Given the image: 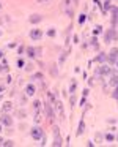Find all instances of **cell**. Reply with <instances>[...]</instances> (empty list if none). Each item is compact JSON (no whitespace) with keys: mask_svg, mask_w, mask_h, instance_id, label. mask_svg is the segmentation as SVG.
Masks as SVG:
<instances>
[{"mask_svg":"<svg viewBox=\"0 0 118 147\" xmlns=\"http://www.w3.org/2000/svg\"><path fill=\"white\" fill-rule=\"evenodd\" d=\"M47 35L51 36V38H54V36L57 35V32H55V29H51V30H49V32H47Z\"/></svg>","mask_w":118,"mask_h":147,"instance_id":"23","label":"cell"},{"mask_svg":"<svg viewBox=\"0 0 118 147\" xmlns=\"http://www.w3.org/2000/svg\"><path fill=\"white\" fill-rule=\"evenodd\" d=\"M27 71H33V65H32V63L27 65Z\"/></svg>","mask_w":118,"mask_h":147,"instance_id":"29","label":"cell"},{"mask_svg":"<svg viewBox=\"0 0 118 147\" xmlns=\"http://www.w3.org/2000/svg\"><path fill=\"white\" fill-rule=\"evenodd\" d=\"M95 60H96V62H101V63H102V62H105V55H104V54H101V55H98V57H96Z\"/></svg>","mask_w":118,"mask_h":147,"instance_id":"21","label":"cell"},{"mask_svg":"<svg viewBox=\"0 0 118 147\" xmlns=\"http://www.w3.org/2000/svg\"><path fill=\"white\" fill-rule=\"evenodd\" d=\"M98 74H101V76H105V74H112V68L109 67V65H101V67L98 68Z\"/></svg>","mask_w":118,"mask_h":147,"instance_id":"8","label":"cell"},{"mask_svg":"<svg viewBox=\"0 0 118 147\" xmlns=\"http://www.w3.org/2000/svg\"><path fill=\"white\" fill-rule=\"evenodd\" d=\"M33 108H35V111L38 112V111H39V108H41V101H38V100H36V101L33 103Z\"/></svg>","mask_w":118,"mask_h":147,"instance_id":"20","label":"cell"},{"mask_svg":"<svg viewBox=\"0 0 118 147\" xmlns=\"http://www.w3.org/2000/svg\"><path fill=\"white\" fill-rule=\"evenodd\" d=\"M115 139V136L113 134H110V133H107L105 134V141H109V142H110V141H113Z\"/></svg>","mask_w":118,"mask_h":147,"instance_id":"22","label":"cell"},{"mask_svg":"<svg viewBox=\"0 0 118 147\" xmlns=\"http://www.w3.org/2000/svg\"><path fill=\"white\" fill-rule=\"evenodd\" d=\"M30 134H32V138L35 141H41L43 138H44V131H43V128H39V127H33L32 130H30Z\"/></svg>","mask_w":118,"mask_h":147,"instance_id":"2","label":"cell"},{"mask_svg":"<svg viewBox=\"0 0 118 147\" xmlns=\"http://www.w3.org/2000/svg\"><path fill=\"white\" fill-rule=\"evenodd\" d=\"M54 146H57V147H60L61 144V138H60V130H58V127H54Z\"/></svg>","mask_w":118,"mask_h":147,"instance_id":"6","label":"cell"},{"mask_svg":"<svg viewBox=\"0 0 118 147\" xmlns=\"http://www.w3.org/2000/svg\"><path fill=\"white\" fill-rule=\"evenodd\" d=\"M2 57H3V52H2V51H0V59H2Z\"/></svg>","mask_w":118,"mask_h":147,"instance_id":"35","label":"cell"},{"mask_svg":"<svg viewBox=\"0 0 118 147\" xmlns=\"http://www.w3.org/2000/svg\"><path fill=\"white\" fill-rule=\"evenodd\" d=\"M41 21H43L41 14H32V16H30V22L32 24H38V22H41Z\"/></svg>","mask_w":118,"mask_h":147,"instance_id":"12","label":"cell"},{"mask_svg":"<svg viewBox=\"0 0 118 147\" xmlns=\"http://www.w3.org/2000/svg\"><path fill=\"white\" fill-rule=\"evenodd\" d=\"M54 106H55V109H57V114H58V117H60L61 120H63V119H65V109H63V103H61V101H58V100H57V101L54 103Z\"/></svg>","mask_w":118,"mask_h":147,"instance_id":"7","label":"cell"},{"mask_svg":"<svg viewBox=\"0 0 118 147\" xmlns=\"http://www.w3.org/2000/svg\"><path fill=\"white\" fill-rule=\"evenodd\" d=\"M112 40H118V33L115 29H109V32L104 33V41L105 43H110Z\"/></svg>","mask_w":118,"mask_h":147,"instance_id":"3","label":"cell"},{"mask_svg":"<svg viewBox=\"0 0 118 147\" xmlns=\"http://www.w3.org/2000/svg\"><path fill=\"white\" fill-rule=\"evenodd\" d=\"M3 142H5V141L2 139V138H0V146H3Z\"/></svg>","mask_w":118,"mask_h":147,"instance_id":"34","label":"cell"},{"mask_svg":"<svg viewBox=\"0 0 118 147\" xmlns=\"http://www.w3.org/2000/svg\"><path fill=\"white\" fill-rule=\"evenodd\" d=\"M90 41H91V43H90V45H91V46H93V48H95V49H98V48H99V45H98V43H96V41H98V40H96L95 36H93V38L90 40Z\"/></svg>","mask_w":118,"mask_h":147,"instance_id":"17","label":"cell"},{"mask_svg":"<svg viewBox=\"0 0 118 147\" xmlns=\"http://www.w3.org/2000/svg\"><path fill=\"white\" fill-rule=\"evenodd\" d=\"M83 131H85V122L80 120V122H79V125H77V131H76V134H77V136H80V134H83Z\"/></svg>","mask_w":118,"mask_h":147,"instance_id":"10","label":"cell"},{"mask_svg":"<svg viewBox=\"0 0 118 147\" xmlns=\"http://www.w3.org/2000/svg\"><path fill=\"white\" fill-rule=\"evenodd\" d=\"M112 96H113L115 100H118V86L115 87V90H113V93H112Z\"/></svg>","mask_w":118,"mask_h":147,"instance_id":"25","label":"cell"},{"mask_svg":"<svg viewBox=\"0 0 118 147\" xmlns=\"http://www.w3.org/2000/svg\"><path fill=\"white\" fill-rule=\"evenodd\" d=\"M77 2H79V0H74V3H77Z\"/></svg>","mask_w":118,"mask_h":147,"instance_id":"39","label":"cell"},{"mask_svg":"<svg viewBox=\"0 0 118 147\" xmlns=\"http://www.w3.org/2000/svg\"><path fill=\"white\" fill-rule=\"evenodd\" d=\"M0 100H2V95H0Z\"/></svg>","mask_w":118,"mask_h":147,"instance_id":"40","label":"cell"},{"mask_svg":"<svg viewBox=\"0 0 118 147\" xmlns=\"http://www.w3.org/2000/svg\"><path fill=\"white\" fill-rule=\"evenodd\" d=\"M115 139H117V141H118V134H117V136H115Z\"/></svg>","mask_w":118,"mask_h":147,"instance_id":"37","label":"cell"},{"mask_svg":"<svg viewBox=\"0 0 118 147\" xmlns=\"http://www.w3.org/2000/svg\"><path fill=\"white\" fill-rule=\"evenodd\" d=\"M0 7H2V3H0Z\"/></svg>","mask_w":118,"mask_h":147,"instance_id":"41","label":"cell"},{"mask_svg":"<svg viewBox=\"0 0 118 147\" xmlns=\"http://www.w3.org/2000/svg\"><path fill=\"white\" fill-rule=\"evenodd\" d=\"M110 0H104V13H105V11H109V10H110Z\"/></svg>","mask_w":118,"mask_h":147,"instance_id":"16","label":"cell"},{"mask_svg":"<svg viewBox=\"0 0 118 147\" xmlns=\"http://www.w3.org/2000/svg\"><path fill=\"white\" fill-rule=\"evenodd\" d=\"M46 112H47V115H49V120H54V111H52V108H51V105H46Z\"/></svg>","mask_w":118,"mask_h":147,"instance_id":"14","label":"cell"},{"mask_svg":"<svg viewBox=\"0 0 118 147\" xmlns=\"http://www.w3.org/2000/svg\"><path fill=\"white\" fill-rule=\"evenodd\" d=\"M115 65H117V67H118V60H117V62H115Z\"/></svg>","mask_w":118,"mask_h":147,"instance_id":"38","label":"cell"},{"mask_svg":"<svg viewBox=\"0 0 118 147\" xmlns=\"http://www.w3.org/2000/svg\"><path fill=\"white\" fill-rule=\"evenodd\" d=\"M76 86H77L76 81H73V82H71V86H69V93H74V92H76Z\"/></svg>","mask_w":118,"mask_h":147,"instance_id":"18","label":"cell"},{"mask_svg":"<svg viewBox=\"0 0 118 147\" xmlns=\"http://www.w3.org/2000/svg\"><path fill=\"white\" fill-rule=\"evenodd\" d=\"M30 38H32L33 41L41 40L43 38V30L41 29H32V30H30Z\"/></svg>","mask_w":118,"mask_h":147,"instance_id":"5","label":"cell"},{"mask_svg":"<svg viewBox=\"0 0 118 147\" xmlns=\"http://www.w3.org/2000/svg\"><path fill=\"white\" fill-rule=\"evenodd\" d=\"M3 92H5V86H0V95H2Z\"/></svg>","mask_w":118,"mask_h":147,"instance_id":"31","label":"cell"},{"mask_svg":"<svg viewBox=\"0 0 118 147\" xmlns=\"http://www.w3.org/2000/svg\"><path fill=\"white\" fill-rule=\"evenodd\" d=\"M11 108H13V105H11L10 101H5L3 106H2V112H10Z\"/></svg>","mask_w":118,"mask_h":147,"instance_id":"13","label":"cell"},{"mask_svg":"<svg viewBox=\"0 0 118 147\" xmlns=\"http://www.w3.org/2000/svg\"><path fill=\"white\" fill-rule=\"evenodd\" d=\"M17 115H19L21 119H24L25 117V111H17Z\"/></svg>","mask_w":118,"mask_h":147,"instance_id":"28","label":"cell"},{"mask_svg":"<svg viewBox=\"0 0 118 147\" xmlns=\"http://www.w3.org/2000/svg\"><path fill=\"white\" fill-rule=\"evenodd\" d=\"M85 19H87V18H85V14H80V16H79V19H77V22H79V26H82V24L85 22Z\"/></svg>","mask_w":118,"mask_h":147,"instance_id":"19","label":"cell"},{"mask_svg":"<svg viewBox=\"0 0 118 147\" xmlns=\"http://www.w3.org/2000/svg\"><path fill=\"white\" fill-rule=\"evenodd\" d=\"M27 55H29L30 59H35V55H36V49H35V48H27Z\"/></svg>","mask_w":118,"mask_h":147,"instance_id":"15","label":"cell"},{"mask_svg":"<svg viewBox=\"0 0 118 147\" xmlns=\"http://www.w3.org/2000/svg\"><path fill=\"white\" fill-rule=\"evenodd\" d=\"M2 127H3V125H2V123H0V131H2Z\"/></svg>","mask_w":118,"mask_h":147,"instance_id":"36","label":"cell"},{"mask_svg":"<svg viewBox=\"0 0 118 147\" xmlns=\"http://www.w3.org/2000/svg\"><path fill=\"white\" fill-rule=\"evenodd\" d=\"M0 123L3 127H11L13 125V119L8 115V112H2V117H0Z\"/></svg>","mask_w":118,"mask_h":147,"instance_id":"4","label":"cell"},{"mask_svg":"<svg viewBox=\"0 0 118 147\" xmlns=\"http://www.w3.org/2000/svg\"><path fill=\"white\" fill-rule=\"evenodd\" d=\"M74 0H63V13L66 14L68 18L74 16Z\"/></svg>","mask_w":118,"mask_h":147,"instance_id":"1","label":"cell"},{"mask_svg":"<svg viewBox=\"0 0 118 147\" xmlns=\"http://www.w3.org/2000/svg\"><path fill=\"white\" fill-rule=\"evenodd\" d=\"M24 65H25V63H24V60H22V59H19V60H17V67H19V68H22Z\"/></svg>","mask_w":118,"mask_h":147,"instance_id":"27","label":"cell"},{"mask_svg":"<svg viewBox=\"0 0 118 147\" xmlns=\"http://www.w3.org/2000/svg\"><path fill=\"white\" fill-rule=\"evenodd\" d=\"M3 146H13V141H5Z\"/></svg>","mask_w":118,"mask_h":147,"instance_id":"30","label":"cell"},{"mask_svg":"<svg viewBox=\"0 0 118 147\" xmlns=\"http://www.w3.org/2000/svg\"><path fill=\"white\" fill-rule=\"evenodd\" d=\"M52 0H38V3L39 5H47V3H51Z\"/></svg>","mask_w":118,"mask_h":147,"instance_id":"26","label":"cell"},{"mask_svg":"<svg viewBox=\"0 0 118 147\" xmlns=\"http://www.w3.org/2000/svg\"><path fill=\"white\" fill-rule=\"evenodd\" d=\"M25 95L27 96H33V95H35V86H33V84H29V86L25 87Z\"/></svg>","mask_w":118,"mask_h":147,"instance_id":"11","label":"cell"},{"mask_svg":"<svg viewBox=\"0 0 118 147\" xmlns=\"http://www.w3.org/2000/svg\"><path fill=\"white\" fill-rule=\"evenodd\" d=\"M110 11H112V14H113V16H118V8L117 7H112Z\"/></svg>","mask_w":118,"mask_h":147,"instance_id":"24","label":"cell"},{"mask_svg":"<svg viewBox=\"0 0 118 147\" xmlns=\"http://www.w3.org/2000/svg\"><path fill=\"white\" fill-rule=\"evenodd\" d=\"M74 103H76V96L73 95V96H71V105H74Z\"/></svg>","mask_w":118,"mask_h":147,"instance_id":"32","label":"cell"},{"mask_svg":"<svg viewBox=\"0 0 118 147\" xmlns=\"http://www.w3.org/2000/svg\"><path fill=\"white\" fill-rule=\"evenodd\" d=\"M117 60H118V48H113L109 52V62H110V63H115Z\"/></svg>","mask_w":118,"mask_h":147,"instance_id":"9","label":"cell"},{"mask_svg":"<svg viewBox=\"0 0 118 147\" xmlns=\"http://www.w3.org/2000/svg\"><path fill=\"white\" fill-rule=\"evenodd\" d=\"M41 76H43V74H39V73H38V74H35V76H33V79H39Z\"/></svg>","mask_w":118,"mask_h":147,"instance_id":"33","label":"cell"}]
</instances>
